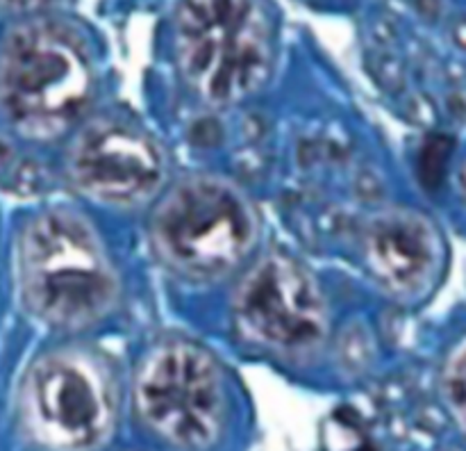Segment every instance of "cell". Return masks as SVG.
Wrapping results in <instances>:
<instances>
[{
  "instance_id": "obj_1",
  "label": "cell",
  "mask_w": 466,
  "mask_h": 451,
  "mask_svg": "<svg viewBox=\"0 0 466 451\" xmlns=\"http://www.w3.org/2000/svg\"><path fill=\"white\" fill-rule=\"evenodd\" d=\"M18 281L30 313L62 331L103 319L118 294L98 232L68 208L48 210L27 223L18 241Z\"/></svg>"
},
{
  "instance_id": "obj_2",
  "label": "cell",
  "mask_w": 466,
  "mask_h": 451,
  "mask_svg": "<svg viewBox=\"0 0 466 451\" xmlns=\"http://www.w3.org/2000/svg\"><path fill=\"white\" fill-rule=\"evenodd\" d=\"M94 87L89 46L66 23H21L0 44V109L23 135H62L91 103Z\"/></svg>"
},
{
  "instance_id": "obj_3",
  "label": "cell",
  "mask_w": 466,
  "mask_h": 451,
  "mask_svg": "<svg viewBox=\"0 0 466 451\" xmlns=\"http://www.w3.org/2000/svg\"><path fill=\"white\" fill-rule=\"evenodd\" d=\"M180 71L212 105L248 98L271 76L273 32L258 3H182L173 16Z\"/></svg>"
},
{
  "instance_id": "obj_4",
  "label": "cell",
  "mask_w": 466,
  "mask_h": 451,
  "mask_svg": "<svg viewBox=\"0 0 466 451\" xmlns=\"http://www.w3.org/2000/svg\"><path fill=\"white\" fill-rule=\"evenodd\" d=\"M153 246L189 281H217L244 262L258 241V214L244 191L218 176L173 187L153 214Z\"/></svg>"
},
{
  "instance_id": "obj_5",
  "label": "cell",
  "mask_w": 466,
  "mask_h": 451,
  "mask_svg": "<svg viewBox=\"0 0 466 451\" xmlns=\"http://www.w3.org/2000/svg\"><path fill=\"white\" fill-rule=\"evenodd\" d=\"M23 417L50 451H89L116 419V378L103 354L66 346L36 360L23 385Z\"/></svg>"
},
{
  "instance_id": "obj_6",
  "label": "cell",
  "mask_w": 466,
  "mask_h": 451,
  "mask_svg": "<svg viewBox=\"0 0 466 451\" xmlns=\"http://www.w3.org/2000/svg\"><path fill=\"white\" fill-rule=\"evenodd\" d=\"M135 404L141 422L168 446L208 451L228 417L223 372L203 346L164 342L137 369Z\"/></svg>"
},
{
  "instance_id": "obj_7",
  "label": "cell",
  "mask_w": 466,
  "mask_h": 451,
  "mask_svg": "<svg viewBox=\"0 0 466 451\" xmlns=\"http://www.w3.org/2000/svg\"><path fill=\"white\" fill-rule=\"evenodd\" d=\"M232 313L241 335L287 358L317 351L328 335V308L305 264L268 253L239 282Z\"/></svg>"
},
{
  "instance_id": "obj_8",
  "label": "cell",
  "mask_w": 466,
  "mask_h": 451,
  "mask_svg": "<svg viewBox=\"0 0 466 451\" xmlns=\"http://www.w3.org/2000/svg\"><path fill=\"white\" fill-rule=\"evenodd\" d=\"M68 176L91 199L137 205L162 187L167 162L157 141L126 118H96L68 150Z\"/></svg>"
},
{
  "instance_id": "obj_9",
  "label": "cell",
  "mask_w": 466,
  "mask_h": 451,
  "mask_svg": "<svg viewBox=\"0 0 466 451\" xmlns=\"http://www.w3.org/2000/svg\"><path fill=\"white\" fill-rule=\"evenodd\" d=\"M364 258L382 287L399 296H417L440 273L444 246L431 219L417 210L396 208L367 226Z\"/></svg>"
},
{
  "instance_id": "obj_10",
  "label": "cell",
  "mask_w": 466,
  "mask_h": 451,
  "mask_svg": "<svg viewBox=\"0 0 466 451\" xmlns=\"http://www.w3.org/2000/svg\"><path fill=\"white\" fill-rule=\"evenodd\" d=\"M464 344L460 342L455 354L451 355L449 364H446V372L441 376V392H444L446 401L453 408V413L458 415V419L462 422L464 415Z\"/></svg>"
}]
</instances>
